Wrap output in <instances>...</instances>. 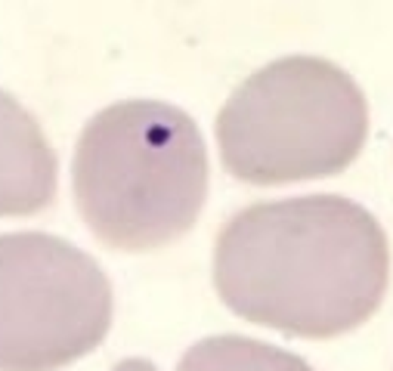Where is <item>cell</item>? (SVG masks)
<instances>
[{
	"label": "cell",
	"mask_w": 393,
	"mask_h": 371,
	"mask_svg": "<svg viewBox=\"0 0 393 371\" xmlns=\"http://www.w3.org/2000/svg\"><path fill=\"white\" fill-rule=\"evenodd\" d=\"M390 245L362 204L341 195L257 201L214 241V288L229 313L288 337L325 340L374 315Z\"/></svg>",
	"instance_id": "obj_1"
},
{
	"label": "cell",
	"mask_w": 393,
	"mask_h": 371,
	"mask_svg": "<svg viewBox=\"0 0 393 371\" xmlns=\"http://www.w3.org/2000/svg\"><path fill=\"white\" fill-rule=\"evenodd\" d=\"M199 124L158 99H121L84 124L71 155V195L100 245L149 254L183 238L207 201Z\"/></svg>",
	"instance_id": "obj_2"
},
{
	"label": "cell",
	"mask_w": 393,
	"mask_h": 371,
	"mask_svg": "<svg viewBox=\"0 0 393 371\" xmlns=\"http://www.w3.org/2000/svg\"><path fill=\"white\" fill-rule=\"evenodd\" d=\"M214 136L223 167L242 183L322 179L362 152L368 102L341 65L319 56H285L229 93Z\"/></svg>",
	"instance_id": "obj_3"
},
{
	"label": "cell",
	"mask_w": 393,
	"mask_h": 371,
	"mask_svg": "<svg viewBox=\"0 0 393 371\" xmlns=\"http://www.w3.org/2000/svg\"><path fill=\"white\" fill-rule=\"evenodd\" d=\"M112 284L50 232H0V371H59L102 344Z\"/></svg>",
	"instance_id": "obj_4"
},
{
	"label": "cell",
	"mask_w": 393,
	"mask_h": 371,
	"mask_svg": "<svg viewBox=\"0 0 393 371\" xmlns=\"http://www.w3.org/2000/svg\"><path fill=\"white\" fill-rule=\"evenodd\" d=\"M56 152L38 117L0 90V220L32 216L56 198Z\"/></svg>",
	"instance_id": "obj_5"
},
{
	"label": "cell",
	"mask_w": 393,
	"mask_h": 371,
	"mask_svg": "<svg viewBox=\"0 0 393 371\" xmlns=\"http://www.w3.org/2000/svg\"><path fill=\"white\" fill-rule=\"evenodd\" d=\"M177 371H313V365L267 340L214 334L189 346Z\"/></svg>",
	"instance_id": "obj_6"
},
{
	"label": "cell",
	"mask_w": 393,
	"mask_h": 371,
	"mask_svg": "<svg viewBox=\"0 0 393 371\" xmlns=\"http://www.w3.org/2000/svg\"><path fill=\"white\" fill-rule=\"evenodd\" d=\"M112 371H158V368L149 359H124V362H118Z\"/></svg>",
	"instance_id": "obj_7"
}]
</instances>
